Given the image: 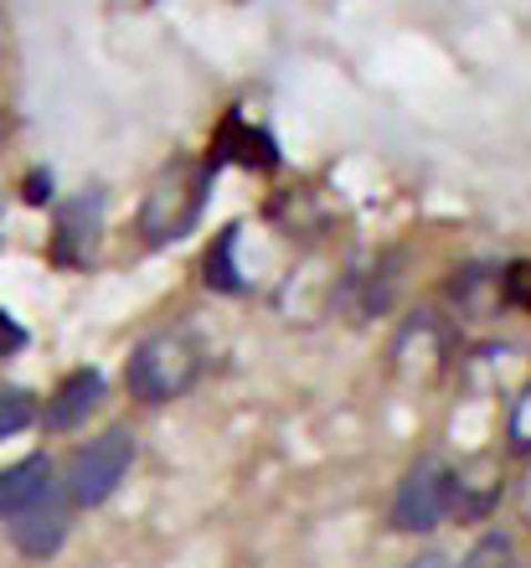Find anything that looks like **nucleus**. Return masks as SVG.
I'll return each instance as SVG.
<instances>
[{
	"label": "nucleus",
	"instance_id": "nucleus-1",
	"mask_svg": "<svg viewBox=\"0 0 531 568\" xmlns=\"http://www.w3.org/2000/svg\"><path fill=\"white\" fill-rule=\"evenodd\" d=\"M196 373H202V342L181 326L150 331L124 362V383L140 404H171L192 388Z\"/></svg>",
	"mask_w": 531,
	"mask_h": 568
},
{
	"label": "nucleus",
	"instance_id": "nucleus-2",
	"mask_svg": "<svg viewBox=\"0 0 531 568\" xmlns=\"http://www.w3.org/2000/svg\"><path fill=\"white\" fill-rule=\"evenodd\" d=\"M212 196V165L207 161H171L150 186L145 207H140V233L145 243H176L192 233L202 207Z\"/></svg>",
	"mask_w": 531,
	"mask_h": 568
},
{
	"label": "nucleus",
	"instance_id": "nucleus-3",
	"mask_svg": "<svg viewBox=\"0 0 531 568\" xmlns=\"http://www.w3.org/2000/svg\"><path fill=\"white\" fill-rule=\"evenodd\" d=\"M455 501H459L455 465L439 460V455H423V460L408 465V476H402V486H398L392 527H402V532H433V527L455 511Z\"/></svg>",
	"mask_w": 531,
	"mask_h": 568
},
{
	"label": "nucleus",
	"instance_id": "nucleus-4",
	"mask_svg": "<svg viewBox=\"0 0 531 568\" xmlns=\"http://www.w3.org/2000/svg\"><path fill=\"white\" fill-rule=\"evenodd\" d=\"M134 460V434L130 429H109L99 439L78 449V460L68 465V496H73V507H99L109 496L119 491V480L130 470Z\"/></svg>",
	"mask_w": 531,
	"mask_h": 568
},
{
	"label": "nucleus",
	"instance_id": "nucleus-5",
	"mask_svg": "<svg viewBox=\"0 0 531 568\" xmlns=\"http://www.w3.org/2000/svg\"><path fill=\"white\" fill-rule=\"evenodd\" d=\"M99 233H104V196H99V186H89V192H78L58 217V243H52L58 264H73V270L93 264Z\"/></svg>",
	"mask_w": 531,
	"mask_h": 568
},
{
	"label": "nucleus",
	"instance_id": "nucleus-6",
	"mask_svg": "<svg viewBox=\"0 0 531 568\" xmlns=\"http://www.w3.org/2000/svg\"><path fill=\"white\" fill-rule=\"evenodd\" d=\"M62 538H68V501H62L58 491H47V496H37L31 507L11 511V542L27 558L58 554Z\"/></svg>",
	"mask_w": 531,
	"mask_h": 568
},
{
	"label": "nucleus",
	"instance_id": "nucleus-7",
	"mask_svg": "<svg viewBox=\"0 0 531 568\" xmlns=\"http://www.w3.org/2000/svg\"><path fill=\"white\" fill-rule=\"evenodd\" d=\"M99 404H104V377L93 373V367H83V373H73L58 393H52V404H47V429L52 434L78 429Z\"/></svg>",
	"mask_w": 531,
	"mask_h": 568
},
{
	"label": "nucleus",
	"instance_id": "nucleus-8",
	"mask_svg": "<svg viewBox=\"0 0 531 568\" xmlns=\"http://www.w3.org/2000/svg\"><path fill=\"white\" fill-rule=\"evenodd\" d=\"M47 491H52V460H47V455H27V460L6 465V470H0V517L31 507V501Z\"/></svg>",
	"mask_w": 531,
	"mask_h": 568
},
{
	"label": "nucleus",
	"instance_id": "nucleus-9",
	"mask_svg": "<svg viewBox=\"0 0 531 568\" xmlns=\"http://www.w3.org/2000/svg\"><path fill=\"white\" fill-rule=\"evenodd\" d=\"M217 145H222V155H233V161H243V165H274V161H279L274 135H268V130H258V124H248V120H237V114L222 124Z\"/></svg>",
	"mask_w": 531,
	"mask_h": 568
},
{
	"label": "nucleus",
	"instance_id": "nucleus-10",
	"mask_svg": "<svg viewBox=\"0 0 531 568\" xmlns=\"http://www.w3.org/2000/svg\"><path fill=\"white\" fill-rule=\"evenodd\" d=\"M459 568H517V548H511V538L490 532V538H480L470 554H464Z\"/></svg>",
	"mask_w": 531,
	"mask_h": 568
},
{
	"label": "nucleus",
	"instance_id": "nucleus-11",
	"mask_svg": "<svg viewBox=\"0 0 531 568\" xmlns=\"http://www.w3.org/2000/svg\"><path fill=\"white\" fill-rule=\"evenodd\" d=\"M27 424H31V398L21 388H0V439H11Z\"/></svg>",
	"mask_w": 531,
	"mask_h": 568
},
{
	"label": "nucleus",
	"instance_id": "nucleus-12",
	"mask_svg": "<svg viewBox=\"0 0 531 568\" xmlns=\"http://www.w3.org/2000/svg\"><path fill=\"white\" fill-rule=\"evenodd\" d=\"M506 434H511V449H517V455H531V388L517 393V404L506 414Z\"/></svg>",
	"mask_w": 531,
	"mask_h": 568
},
{
	"label": "nucleus",
	"instance_id": "nucleus-13",
	"mask_svg": "<svg viewBox=\"0 0 531 568\" xmlns=\"http://www.w3.org/2000/svg\"><path fill=\"white\" fill-rule=\"evenodd\" d=\"M506 300L521 305V311H531V264H511V270H506Z\"/></svg>",
	"mask_w": 531,
	"mask_h": 568
},
{
	"label": "nucleus",
	"instance_id": "nucleus-14",
	"mask_svg": "<svg viewBox=\"0 0 531 568\" xmlns=\"http://www.w3.org/2000/svg\"><path fill=\"white\" fill-rule=\"evenodd\" d=\"M21 346H27V326H16L11 315L0 311V357H16Z\"/></svg>",
	"mask_w": 531,
	"mask_h": 568
},
{
	"label": "nucleus",
	"instance_id": "nucleus-15",
	"mask_svg": "<svg viewBox=\"0 0 531 568\" xmlns=\"http://www.w3.org/2000/svg\"><path fill=\"white\" fill-rule=\"evenodd\" d=\"M47 192H52V176H47V171H37V176L27 181V196H31V202H47Z\"/></svg>",
	"mask_w": 531,
	"mask_h": 568
},
{
	"label": "nucleus",
	"instance_id": "nucleus-16",
	"mask_svg": "<svg viewBox=\"0 0 531 568\" xmlns=\"http://www.w3.org/2000/svg\"><path fill=\"white\" fill-rule=\"evenodd\" d=\"M413 568H449V564H443V558H433V554H428V558H418Z\"/></svg>",
	"mask_w": 531,
	"mask_h": 568
}]
</instances>
